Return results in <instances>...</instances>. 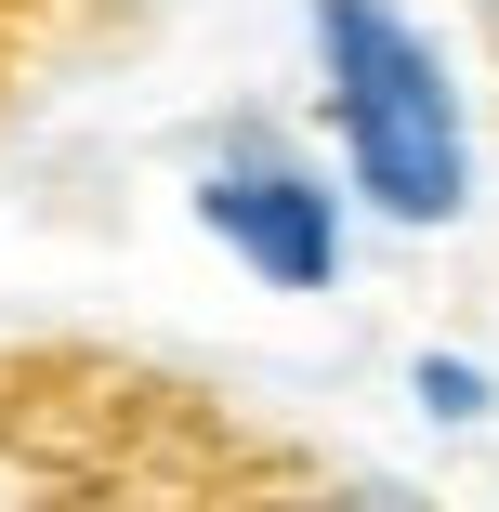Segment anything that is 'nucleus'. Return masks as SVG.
Segmentation results:
<instances>
[{"mask_svg":"<svg viewBox=\"0 0 499 512\" xmlns=\"http://www.w3.org/2000/svg\"><path fill=\"white\" fill-rule=\"evenodd\" d=\"M316 66H329V132H342L355 197L381 224H447L473 197V132L434 40L394 0H316Z\"/></svg>","mask_w":499,"mask_h":512,"instance_id":"nucleus-1","label":"nucleus"},{"mask_svg":"<svg viewBox=\"0 0 499 512\" xmlns=\"http://www.w3.org/2000/svg\"><path fill=\"white\" fill-rule=\"evenodd\" d=\"M197 224H211L263 289H329L342 276V197H329V171H303L263 132L197 171Z\"/></svg>","mask_w":499,"mask_h":512,"instance_id":"nucleus-2","label":"nucleus"},{"mask_svg":"<svg viewBox=\"0 0 499 512\" xmlns=\"http://www.w3.org/2000/svg\"><path fill=\"white\" fill-rule=\"evenodd\" d=\"M421 407H434V421H473V407H486V368L473 355H421Z\"/></svg>","mask_w":499,"mask_h":512,"instance_id":"nucleus-3","label":"nucleus"}]
</instances>
